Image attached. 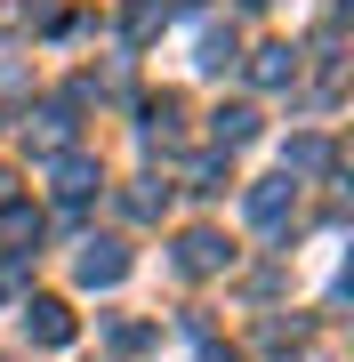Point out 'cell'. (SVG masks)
Listing matches in <instances>:
<instances>
[{"label": "cell", "mask_w": 354, "mask_h": 362, "mask_svg": "<svg viewBox=\"0 0 354 362\" xmlns=\"http://www.w3.org/2000/svg\"><path fill=\"white\" fill-rule=\"evenodd\" d=\"M25 322H33V338H40V346H65V338H73V322H65V306H57V298H40Z\"/></svg>", "instance_id": "cell-1"}, {"label": "cell", "mask_w": 354, "mask_h": 362, "mask_svg": "<svg viewBox=\"0 0 354 362\" xmlns=\"http://www.w3.org/2000/svg\"><path fill=\"white\" fill-rule=\"evenodd\" d=\"M282 209H290V177H266L258 194H249V218L258 226H282Z\"/></svg>", "instance_id": "cell-2"}, {"label": "cell", "mask_w": 354, "mask_h": 362, "mask_svg": "<svg viewBox=\"0 0 354 362\" xmlns=\"http://www.w3.org/2000/svg\"><path fill=\"white\" fill-rule=\"evenodd\" d=\"M121 266H129V258H121L113 242H89V258H81V282H121Z\"/></svg>", "instance_id": "cell-3"}, {"label": "cell", "mask_w": 354, "mask_h": 362, "mask_svg": "<svg viewBox=\"0 0 354 362\" xmlns=\"http://www.w3.org/2000/svg\"><path fill=\"white\" fill-rule=\"evenodd\" d=\"M185 266H194V274L225 266V242H218V233H185Z\"/></svg>", "instance_id": "cell-4"}, {"label": "cell", "mask_w": 354, "mask_h": 362, "mask_svg": "<svg viewBox=\"0 0 354 362\" xmlns=\"http://www.w3.org/2000/svg\"><path fill=\"white\" fill-rule=\"evenodd\" d=\"M290 73H298V57H290V49H258V81H266V89H282Z\"/></svg>", "instance_id": "cell-5"}, {"label": "cell", "mask_w": 354, "mask_h": 362, "mask_svg": "<svg viewBox=\"0 0 354 362\" xmlns=\"http://www.w3.org/2000/svg\"><path fill=\"white\" fill-rule=\"evenodd\" d=\"M57 185H65V194L81 202V194H89V185H97V169H89V161H57Z\"/></svg>", "instance_id": "cell-6"}, {"label": "cell", "mask_w": 354, "mask_h": 362, "mask_svg": "<svg viewBox=\"0 0 354 362\" xmlns=\"http://www.w3.org/2000/svg\"><path fill=\"white\" fill-rule=\"evenodd\" d=\"M249 129H258V113H249V105H234V113H218V137H225V145H242Z\"/></svg>", "instance_id": "cell-7"}, {"label": "cell", "mask_w": 354, "mask_h": 362, "mask_svg": "<svg viewBox=\"0 0 354 362\" xmlns=\"http://www.w3.org/2000/svg\"><path fill=\"white\" fill-rule=\"evenodd\" d=\"M153 25H161V0H137L129 8V40H153Z\"/></svg>", "instance_id": "cell-8"}, {"label": "cell", "mask_w": 354, "mask_h": 362, "mask_svg": "<svg viewBox=\"0 0 354 362\" xmlns=\"http://www.w3.org/2000/svg\"><path fill=\"white\" fill-rule=\"evenodd\" d=\"M201 362H234V354H201Z\"/></svg>", "instance_id": "cell-9"}]
</instances>
